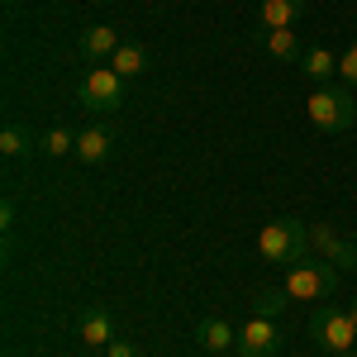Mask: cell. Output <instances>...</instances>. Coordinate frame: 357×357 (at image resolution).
<instances>
[{"label": "cell", "instance_id": "ba28073f", "mask_svg": "<svg viewBox=\"0 0 357 357\" xmlns=\"http://www.w3.org/2000/svg\"><path fill=\"white\" fill-rule=\"evenodd\" d=\"M119 43H124V38H119L114 24H91L82 33V57L91 62V67H100V62H110V57L119 53Z\"/></svg>", "mask_w": 357, "mask_h": 357}, {"label": "cell", "instance_id": "7c38bea8", "mask_svg": "<svg viewBox=\"0 0 357 357\" xmlns=\"http://www.w3.org/2000/svg\"><path fill=\"white\" fill-rule=\"evenodd\" d=\"M305 15V0H262L257 5V24L262 29H296Z\"/></svg>", "mask_w": 357, "mask_h": 357}, {"label": "cell", "instance_id": "ac0fdd59", "mask_svg": "<svg viewBox=\"0 0 357 357\" xmlns=\"http://www.w3.org/2000/svg\"><path fill=\"white\" fill-rule=\"evenodd\" d=\"M286 301H291V296H286V286H281V291H276V286H267V291H257V296H252V314L276 319V314L286 310Z\"/></svg>", "mask_w": 357, "mask_h": 357}, {"label": "cell", "instance_id": "5bb4252c", "mask_svg": "<svg viewBox=\"0 0 357 357\" xmlns=\"http://www.w3.org/2000/svg\"><path fill=\"white\" fill-rule=\"evenodd\" d=\"M262 48H267L276 62H296V67H301V57H305L296 29H262Z\"/></svg>", "mask_w": 357, "mask_h": 357}, {"label": "cell", "instance_id": "3957f363", "mask_svg": "<svg viewBox=\"0 0 357 357\" xmlns=\"http://www.w3.org/2000/svg\"><path fill=\"white\" fill-rule=\"evenodd\" d=\"M257 252L276 262V267H296L305 262V252H310V224L305 220H272L262 224V234H257Z\"/></svg>", "mask_w": 357, "mask_h": 357}, {"label": "cell", "instance_id": "9a60e30c", "mask_svg": "<svg viewBox=\"0 0 357 357\" xmlns=\"http://www.w3.org/2000/svg\"><path fill=\"white\" fill-rule=\"evenodd\" d=\"M148 62H153V57H148L143 43H119V53L110 57V67L124 77V82H129V77H143V72H148Z\"/></svg>", "mask_w": 357, "mask_h": 357}, {"label": "cell", "instance_id": "9c48e42d", "mask_svg": "<svg viewBox=\"0 0 357 357\" xmlns=\"http://www.w3.org/2000/svg\"><path fill=\"white\" fill-rule=\"evenodd\" d=\"M195 343H200L205 353L224 357L234 343H238V329H234L229 319H215V314H210V319H200V324H195Z\"/></svg>", "mask_w": 357, "mask_h": 357}, {"label": "cell", "instance_id": "7a4b0ae2", "mask_svg": "<svg viewBox=\"0 0 357 357\" xmlns=\"http://www.w3.org/2000/svg\"><path fill=\"white\" fill-rule=\"evenodd\" d=\"M310 338H314L329 357L353 353L357 348V324H353V314H348V305H338V301L314 305V314H310Z\"/></svg>", "mask_w": 357, "mask_h": 357}, {"label": "cell", "instance_id": "6da1fadb", "mask_svg": "<svg viewBox=\"0 0 357 357\" xmlns=\"http://www.w3.org/2000/svg\"><path fill=\"white\" fill-rule=\"evenodd\" d=\"M305 114H310V124L319 129V134H343V129H353L357 119V100H353V86H314V96L305 100Z\"/></svg>", "mask_w": 357, "mask_h": 357}, {"label": "cell", "instance_id": "8992f818", "mask_svg": "<svg viewBox=\"0 0 357 357\" xmlns=\"http://www.w3.org/2000/svg\"><path fill=\"white\" fill-rule=\"evenodd\" d=\"M310 252L329 257L338 272H353V267H357V243H353V238H343V234H338L333 224H324V220L310 224Z\"/></svg>", "mask_w": 357, "mask_h": 357}, {"label": "cell", "instance_id": "d6986e66", "mask_svg": "<svg viewBox=\"0 0 357 357\" xmlns=\"http://www.w3.org/2000/svg\"><path fill=\"white\" fill-rule=\"evenodd\" d=\"M338 82L357 86V43H348V48L338 53Z\"/></svg>", "mask_w": 357, "mask_h": 357}, {"label": "cell", "instance_id": "52a82bcc", "mask_svg": "<svg viewBox=\"0 0 357 357\" xmlns=\"http://www.w3.org/2000/svg\"><path fill=\"white\" fill-rule=\"evenodd\" d=\"M276 348H281V329H276V319L252 314L243 329H238V353H243V357H276Z\"/></svg>", "mask_w": 357, "mask_h": 357}, {"label": "cell", "instance_id": "2e32d148", "mask_svg": "<svg viewBox=\"0 0 357 357\" xmlns=\"http://www.w3.org/2000/svg\"><path fill=\"white\" fill-rule=\"evenodd\" d=\"M33 148H38V138L29 134V129H20V124H5V129H0V153H5V158H24Z\"/></svg>", "mask_w": 357, "mask_h": 357}, {"label": "cell", "instance_id": "8fae6325", "mask_svg": "<svg viewBox=\"0 0 357 357\" xmlns=\"http://www.w3.org/2000/svg\"><path fill=\"white\" fill-rule=\"evenodd\" d=\"M301 72H305V77H310L314 86H333V77H338V57H333V48H324V43L305 48Z\"/></svg>", "mask_w": 357, "mask_h": 357}, {"label": "cell", "instance_id": "30bf717a", "mask_svg": "<svg viewBox=\"0 0 357 357\" xmlns=\"http://www.w3.org/2000/svg\"><path fill=\"white\" fill-rule=\"evenodd\" d=\"M77 333H82L86 348H110L114 343V314L100 310V305H91V310L82 314V324H77Z\"/></svg>", "mask_w": 357, "mask_h": 357}, {"label": "cell", "instance_id": "4fadbf2b", "mask_svg": "<svg viewBox=\"0 0 357 357\" xmlns=\"http://www.w3.org/2000/svg\"><path fill=\"white\" fill-rule=\"evenodd\" d=\"M114 153V134L110 129H100V124H91V129H82V134H77V158H82V162H105V158H110Z\"/></svg>", "mask_w": 357, "mask_h": 357}, {"label": "cell", "instance_id": "e0dca14e", "mask_svg": "<svg viewBox=\"0 0 357 357\" xmlns=\"http://www.w3.org/2000/svg\"><path fill=\"white\" fill-rule=\"evenodd\" d=\"M38 153L43 158H67V153H77V134L72 129H48L38 138Z\"/></svg>", "mask_w": 357, "mask_h": 357}, {"label": "cell", "instance_id": "603a6c76", "mask_svg": "<svg viewBox=\"0 0 357 357\" xmlns=\"http://www.w3.org/2000/svg\"><path fill=\"white\" fill-rule=\"evenodd\" d=\"M224 357H243V353H224Z\"/></svg>", "mask_w": 357, "mask_h": 357}, {"label": "cell", "instance_id": "ffe728a7", "mask_svg": "<svg viewBox=\"0 0 357 357\" xmlns=\"http://www.w3.org/2000/svg\"><path fill=\"white\" fill-rule=\"evenodd\" d=\"M105 357H138V348H134V343H124V338H114L110 348H105Z\"/></svg>", "mask_w": 357, "mask_h": 357}, {"label": "cell", "instance_id": "7402d4cb", "mask_svg": "<svg viewBox=\"0 0 357 357\" xmlns=\"http://www.w3.org/2000/svg\"><path fill=\"white\" fill-rule=\"evenodd\" d=\"M348 314H353V324H357V296H353V305H348Z\"/></svg>", "mask_w": 357, "mask_h": 357}, {"label": "cell", "instance_id": "cb8c5ba5", "mask_svg": "<svg viewBox=\"0 0 357 357\" xmlns=\"http://www.w3.org/2000/svg\"><path fill=\"white\" fill-rule=\"evenodd\" d=\"M5 5H20V0H5Z\"/></svg>", "mask_w": 357, "mask_h": 357}, {"label": "cell", "instance_id": "44dd1931", "mask_svg": "<svg viewBox=\"0 0 357 357\" xmlns=\"http://www.w3.org/2000/svg\"><path fill=\"white\" fill-rule=\"evenodd\" d=\"M10 229H15V205L5 200V205H0V234H10Z\"/></svg>", "mask_w": 357, "mask_h": 357}, {"label": "cell", "instance_id": "277c9868", "mask_svg": "<svg viewBox=\"0 0 357 357\" xmlns=\"http://www.w3.org/2000/svg\"><path fill=\"white\" fill-rule=\"evenodd\" d=\"M286 296L305 305H324L329 296H338V267L319 262V257H305L286 272Z\"/></svg>", "mask_w": 357, "mask_h": 357}, {"label": "cell", "instance_id": "5b68a950", "mask_svg": "<svg viewBox=\"0 0 357 357\" xmlns=\"http://www.w3.org/2000/svg\"><path fill=\"white\" fill-rule=\"evenodd\" d=\"M77 100H82V110H91V114H114L124 105V77L114 72L110 62H100V67H91L82 77Z\"/></svg>", "mask_w": 357, "mask_h": 357}]
</instances>
